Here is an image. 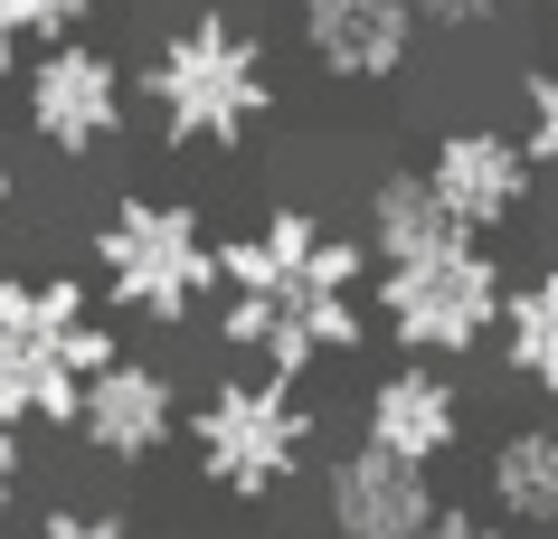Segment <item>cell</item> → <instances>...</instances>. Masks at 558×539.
<instances>
[{
	"instance_id": "1",
	"label": "cell",
	"mask_w": 558,
	"mask_h": 539,
	"mask_svg": "<svg viewBox=\"0 0 558 539\" xmlns=\"http://www.w3.org/2000/svg\"><path fill=\"white\" fill-rule=\"evenodd\" d=\"M369 246L275 199L256 228L218 246V341L275 379H313L323 359L369 341Z\"/></svg>"
},
{
	"instance_id": "2",
	"label": "cell",
	"mask_w": 558,
	"mask_h": 539,
	"mask_svg": "<svg viewBox=\"0 0 558 539\" xmlns=\"http://www.w3.org/2000/svg\"><path fill=\"white\" fill-rule=\"evenodd\" d=\"M143 105L171 151H236L256 123H275V58L265 38L228 10H190L180 29H161L143 66Z\"/></svg>"
},
{
	"instance_id": "3",
	"label": "cell",
	"mask_w": 558,
	"mask_h": 539,
	"mask_svg": "<svg viewBox=\"0 0 558 539\" xmlns=\"http://www.w3.org/2000/svg\"><path fill=\"white\" fill-rule=\"evenodd\" d=\"M86 266H95L105 313L151 322V331H190L199 303L218 294V237H208L199 199H161V189H123L95 218Z\"/></svg>"
},
{
	"instance_id": "4",
	"label": "cell",
	"mask_w": 558,
	"mask_h": 539,
	"mask_svg": "<svg viewBox=\"0 0 558 539\" xmlns=\"http://www.w3.org/2000/svg\"><path fill=\"white\" fill-rule=\"evenodd\" d=\"M313 445H323V417L303 379H275V369H228L190 407V464L228 502H275L313 464Z\"/></svg>"
},
{
	"instance_id": "5",
	"label": "cell",
	"mask_w": 558,
	"mask_h": 539,
	"mask_svg": "<svg viewBox=\"0 0 558 539\" xmlns=\"http://www.w3.org/2000/svg\"><path fill=\"white\" fill-rule=\"evenodd\" d=\"M369 294H379V322L398 351L416 359H473L493 341L501 322V294H511V274H501L493 237H445L426 256H398V266L369 274Z\"/></svg>"
},
{
	"instance_id": "6",
	"label": "cell",
	"mask_w": 558,
	"mask_h": 539,
	"mask_svg": "<svg viewBox=\"0 0 558 539\" xmlns=\"http://www.w3.org/2000/svg\"><path fill=\"white\" fill-rule=\"evenodd\" d=\"M20 114H29V143H48L58 161H95L105 143H123V114H133V76H123L114 48H95L86 29L29 48L20 66Z\"/></svg>"
},
{
	"instance_id": "7",
	"label": "cell",
	"mask_w": 558,
	"mask_h": 539,
	"mask_svg": "<svg viewBox=\"0 0 558 539\" xmlns=\"http://www.w3.org/2000/svg\"><path fill=\"white\" fill-rule=\"evenodd\" d=\"M416 171H426V189L445 199V218L473 228V237L521 228L530 189H539V161H530V143L511 133V123H445Z\"/></svg>"
},
{
	"instance_id": "8",
	"label": "cell",
	"mask_w": 558,
	"mask_h": 539,
	"mask_svg": "<svg viewBox=\"0 0 558 539\" xmlns=\"http://www.w3.org/2000/svg\"><path fill=\"white\" fill-rule=\"evenodd\" d=\"M294 38L323 86H398L426 29L408 0H294Z\"/></svg>"
},
{
	"instance_id": "9",
	"label": "cell",
	"mask_w": 558,
	"mask_h": 539,
	"mask_svg": "<svg viewBox=\"0 0 558 539\" xmlns=\"http://www.w3.org/2000/svg\"><path fill=\"white\" fill-rule=\"evenodd\" d=\"M436 464H408V454H388L360 436L351 454H331L323 474V520L331 539H416L426 520H436Z\"/></svg>"
},
{
	"instance_id": "10",
	"label": "cell",
	"mask_w": 558,
	"mask_h": 539,
	"mask_svg": "<svg viewBox=\"0 0 558 539\" xmlns=\"http://www.w3.org/2000/svg\"><path fill=\"white\" fill-rule=\"evenodd\" d=\"M76 436H86V454H105V464H151V454L180 436L171 369H161V359L114 351V359L86 379V397H76Z\"/></svg>"
},
{
	"instance_id": "11",
	"label": "cell",
	"mask_w": 558,
	"mask_h": 539,
	"mask_svg": "<svg viewBox=\"0 0 558 539\" xmlns=\"http://www.w3.org/2000/svg\"><path fill=\"white\" fill-rule=\"evenodd\" d=\"M360 436L388 445V454H408V464H445V454L464 445V389L445 379L436 359L398 351V369H379L360 389Z\"/></svg>"
},
{
	"instance_id": "12",
	"label": "cell",
	"mask_w": 558,
	"mask_h": 539,
	"mask_svg": "<svg viewBox=\"0 0 558 539\" xmlns=\"http://www.w3.org/2000/svg\"><path fill=\"white\" fill-rule=\"evenodd\" d=\"M483 502L511 530L558 539V426H501L493 454H483Z\"/></svg>"
},
{
	"instance_id": "13",
	"label": "cell",
	"mask_w": 558,
	"mask_h": 539,
	"mask_svg": "<svg viewBox=\"0 0 558 539\" xmlns=\"http://www.w3.org/2000/svg\"><path fill=\"white\" fill-rule=\"evenodd\" d=\"M445 237H473L445 218V199L426 189V171H379L369 180V199H360V246H369V266H398V256H426Z\"/></svg>"
},
{
	"instance_id": "14",
	"label": "cell",
	"mask_w": 558,
	"mask_h": 539,
	"mask_svg": "<svg viewBox=\"0 0 558 539\" xmlns=\"http://www.w3.org/2000/svg\"><path fill=\"white\" fill-rule=\"evenodd\" d=\"M76 397H86V369L58 351H38L20 331H0V417L38 426V436H76Z\"/></svg>"
},
{
	"instance_id": "15",
	"label": "cell",
	"mask_w": 558,
	"mask_h": 539,
	"mask_svg": "<svg viewBox=\"0 0 558 539\" xmlns=\"http://www.w3.org/2000/svg\"><path fill=\"white\" fill-rule=\"evenodd\" d=\"M493 341H501V369H511L530 397H558V266L521 274V284L501 294Z\"/></svg>"
},
{
	"instance_id": "16",
	"label": "cell",
	"mask_w": 558,
	"mask_h": 539,
	"mask_svg": "<svg viewBox=\"0 0 558 539\" xmlns=\"http://www.w3.org/2000/svg\"><path fill=\"white\" fill-rule=\"evenodd\" d=\"M521 143L539 161V180H558V58H539L521 76Z\"/></svg>"
},
{
	"instance_id": "17",
	"label": "cell",
	"mask_w": 558,
	"mask_h": 539,
	"mask_svg": "<svg viewBox=\"0 0 558 539\" xmlns=\"http://www.w3.org/2000/svg\"><path fill=\"white\" fill-rule=\"evenodd\" d=\"M29 539H143L123 511H95V502H48L29 520Z\"/></svg>"
},
{
	"instance_id": "18",
	"label": "cell",
	"mask_w": 558,
	"mask_h": 539,
	"mask_svg": "<svg viewBox=\"0 0 558 539\" xmlns=\"http://www.w3.org/2000/svg\"><path fill=\"white\" fill-rule=\"evenodd\" d=\"M408 10H416V29H436V38H483L511 0H408Z\"/></svg>"
},
{
	"instance_id": "19",
	"label": "cell",
	"mask_w": 558,
	"mask_h": 539,
	"mask_svg": "<svg viewBox=\"0 0 558 539\" xmlns=\"http://www.w3.org/2000/svg\"><path fill=\"white\" fill-rule=\"evenodd\" d=\"M95 20V0H20V38L29 48H48V38H76Z\"/></svg>"
},
{
	"instance_id": "20",
	"label": "cell",
	"mask_w": 558,
	"mask_h": 539,
	"mask_svg": "<svg viewBox=\"0 0 558 539\" xmlns=\"http://www.w3.org/2000/svg\"><path fill=\"white\" fill-rule=\"evenodd\" d=\"M20 482H29V426L0 417V520L20 511Z\"/></svg>"
},
{
	"instance_id": "21",
	"label": "cell",
	"mask_w": 558,
	"mask_h": 539,
	"mask_svg": "<svg viewBox=\"0 0 558 539\" xmlns=\"http://www.w3.org/2000/svg\"><path fill=\"white\" fill-rule=\"evenodd\" d=\"M416 539H511V520H483V502H473V511L436 502V520H426V530H416Z\"/></svg>"
},
{
	"instance_id": "22",
	"label": "cell",
	"mask_w": 558,
	"mask_h": 539,
	"mask_svg": "<svg viewBox=\"0 0 558 539\" xmlns=\"http://www.w3.org/2000/svg\"><path fill=\"white\" fill-rule=\"evenodd\" d=\"M29 66V38H20V0H0V76Z\"/></svg>"
},
{
	"instance_id": "23",
	"label": "cell",
	"mask_w": 558,
	"mask_h": 539,
	"mask_svg": "<svg viewBox=\"0 0 558 539\" xmlns=\"http://www.w3.org/2000/svg\"><path fill=\"white\" fill-rule=\"evenodd\" d=\"M20 218V171H10V151H0V228Z\"/></svg>"
},
{
	"instance_id": "24",
	"label": "cell",
	"mask_w": 558,
	"mask_h": 539,
	"mask_svg": "<svg viewBox=\"0 0 558 539\" xmlns=\"http://www.w3.org/2000/svg\"><path fill=\"white\" fill-rule=\"evenodd\" d=\"M511 10H549V20H558V0H511Z\"/></svg>"
},
{
	"instance_id": "25",
	"label": "cell",
	"mask_w": 558,
	"mask_h": 539,
	"mask_svg": "<svg viewBox=\"0 0 558 539\" xmlns=\"http://www.w3.org/2000/svg\"><path fill=\"white\" fill-rule=\"evenodd\" d=\"M123 10H151V0H123Z\"/></svg>"
}]
</instances>
